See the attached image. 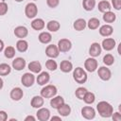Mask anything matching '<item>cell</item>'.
Masks as SVG:
<instances>
[{
  "label": "cell",
  "mask_w": 121,
  "mask_h": 121,
  "mask_svg": "<svg viewBox=\"0 0 121 121\" xmlns=\"http://www.w3.org/2000/svg\"><path fill=\"white\" fill-rule=\"evenodd\" d=\"M99 25H100V22H99V20L97 19V18H91L89 21H88V23H87V26L90 28V29H96L98 26H99Z\"/></svg>",
  "instance_id": "32"
},
{
  "label": "cell",
  "mask_w": 121,
  "mask_h": 121,
  "mask_svg": "<svg viewBox=\"0 0 121 121\" xmlns=\"http://www.w3.org/2000/svg\"><path fill=\"white\" fill-rule=\"evenodd\" d=\"M102 48L105 49L106 51H111L114 48L115 46V41L112 38H106L102 41V44H101Z\"/></svg>",
  "instance_id": "13"
},
{
  "label": "cell",
  "mask_w": 121,
  "mask_h": 121,
  "mask_svg": "<svg viewBox=\"0 0 121 121\" xmlns=\"http://www.w3.org/2000/svg\"><path fill=\"white\" fill-rule=\"evenodd\" d=\"M8 119V114L5 111H0V121H6Z\"/></svg>",
  "instance_id": "43"
},
{
  "label": "cell",
  "mask_w": 121,
  "mask_h": 121,
  "mask_svg": "<svg viewBox=\"0 0 121 121\" xmlns=\"http://www.w3.org/2000/svg\"><path fill=\"white\" fill-rule=\"evenodd\" d=\"M45 66H46V68H47L48 70H50V71H55V70L58 68V64H57V62H56L53 59L47 60L46 62H45Z\"/></svg>",
  "instance_id": "36"
},
{
  "label": "cell",
  "mask_w": 121,
  "mask_h": 121,
  "mask_svg": "<svg viewBox=\"0 0 121 121\" xmlns=\"http://www.w3.org/2000/svg\"><path fill=\"white\" fill-rule=\"evenodd\" d=\"M8 5L6 2H0V15H5L8 12Z\"/></svg>",
  "instance_id": "39"
},
{
  "label": "cell",
  "mask_w": 121,
  "mask_h": 121,
  "mask_svg": "<svg viewBox=\"0 0 121 121\" xmlns=\"http://www.w3.org/2000/svg\"><path fill=\"white\" fill-rule=\"evenodd\" d=\"M43 102H44V101H43V97L42 95H35V96L32 97L30 104H31V106H32L33 108L39 109V108L43 107Z\"/></svg>",
  "instance_id": "18"
},
{
  "label": "cell",
  "mask_w": 121,
  "mask_h": 121,
  "mask_svg": "<svg viewBox=\"0 0 121 121\" xmlns=\"http://www.w3.org/2000/svg\"><path fill=\"white\" fill-rule=\"evenodd\" d=\"M35 81V77L31 73H25L21 78V82L25 87H30Z\"/></svg>",
  "instance_id": "5"
},
{
  "label": "cell",
  "mask_w": 121,
  "mask_h": 121,
  "mask_svg": "<svg viewBox=\"0 0 121 121\" xmlns=\"http://www.w3.org/2000/svg\"><path fill=\"white\" fill-rule=\"evenodd\" d=\"M97 60L95 58H88L84 62V67L88 72H94L97 68Z\"/></svg>",
  "instance_id": "7"
},
{
  "label": "cell",
  "mask_w": 121,
  "mask_h": 121,
  "mask_svg": "<svg viewBox=\"0 0 121 121\" xmlns=\"http://www.w3.org/2000/svg\"><path fill=\"white\" fill-rule=\"evenodd\" d=\"M81 115L86 119H93L95 116V111L93 107L85 106L81 109Z\"/></svg>",
  "instance_id": "10"
},
{
  "label": "cell",
  "mask_w": 121,
  "mask_h": 121,
  "mask_svg": "<svg viewBox=\"0 0 121 121\" xmlns=\"http://www.w3.org/2000/svg\"><path fill=\"white\" fill-rule=\"evenodd\" d=\"M39 41L42 43H48L51 42L52 40V36L49 32H46V31H43V32H41L40 35H39Z\"/></svg>",
  "instance_id": "25"
},
{
  "label": "cell",
  "mask_w": 121,
  "mask_h": 121,
  "mask_svg": "<svg viewBox=\"0 0 121 121\" xmlns=\"http://www.w3.org/2000/svg\"><path fill=\"white\" fill-rule=\"evenodd\" d=\"M4 55L8 59H12L15 56V49H14V47H12V46L6 47L5 51H4Z\"/></svg>",
  "instance_id": "35"
},
{
  "label": "cell",
  "mask_w": 121,
  "mask_h": 121,
  "mask_svg": "<svg viewBox=\"0 0 121 121\" xmlns=\"http://www.w3.org/2000/svg\"><path fill=\"white\" fill-rule=\"evenodd\" d=\"M83 100H84V102L86 104H92L95 100V95L94 93H91V92H88L87 91V93L85 94V95L83 97Z\"/></svg>",
  "instance_id": "33"
},
{
  "label": "cell",
  "mask_w": 121,
  "mask_h": 121,
  "mask_svg": "<svg viewBox=\"0 0 121 121\" xmlns=\"http://www.w3.org/2000/svg\"><path fill=\"white\" fill-rule=\"evenodd\" d=\"M12 67L15 70H17V71L23 70L26 67V60H25V59H23L21 57H18V58L14 59L12 60Z\"/></svg>",
  "instance_id": "14"
},
{
  "label": "cell",
  "mask_w": 121,
  "mask_h": 121,
  "mask_svg": "<svg viewBox=\"0 0 121 121\" xmlns=\"http://www.w3.org/2000/svg\"><path fill=\"white\" fill-rule=\"evenodd\" d=\"M112 31H113V28L110 25H103L99 28V34L101 36H103V37H109V36H111L112 34Z\"/></svg>",
  "instance_id": "17"
},
{
  "label": "cell",
  "mask_w": 121,
  "mask_h": 121,
  "mask_svg": "<svg viewBox=\"0 0 121 121\" xmlns=\"http://www.w3.org/2000/svg\"><path fill=\"white\" fill-rule=\"evenodd\" d=\"M58 90L55 85H46L41 90V95L43 98H50L56 95Z\"/></svg>",
  "instance_id": "3"
},
{
  "label": "cell",
  "mask_w": 121,
  "mask_h": 121,
  "mask_svg": "<svg viewBox=\"0 0 121 121\" xmlns=\"http://www.w3.org/2000/svg\"><path fill=\"white\" fill-rule=\"evenodd\" d=\"M46 3H47L48 7L54 9L60 4V0H46Z\"/></svg>",
  "instance_id": "40"
},
{
  "label": "cell",
  "mask_w": 121,
  "mask_h": 121,
  "mask_svg": "<svg viewBox=\"0 0 121 121\" xmlns=\"http://www.w3.org/2000/svg\"><path fill=\"white\" fill-rule=\"evenodd\" d=\"M98 10L101 11V12H106V11H109L111 10V4L107 1V0H102L98 3Z\"/></svg>",
  "instance_id": "29"
},
{
  "label": "cell",
  "mask_w": 121,
  "mask_h": 121,
  "mask_svg": "<svg viewBox=\"0 0 121 121\" xmlns=\"http://www.w3.org/2000/svg\"><path fill=\"white\" fill-rule=\"evenodd\" d=\"M51 120H52V121H54V120L61 121V118H60V116H53V117H51Z\"/></svg>",
  "instance_id": "45"
},
{
  "label": "cell",
  "mask_w": 121,
  "mask_h": 121,
  "mask_svg": "<svg viewBox=\"0 0 121 121\" xmlns=\"http://www.w3.org/2000/svg\"><path fill=\"white\" fill-rule=\"evenodd\" d=\"M25 13H26L27 18H29V19L34 18L38 13V8H37L36 4L35 3H28L26 6Z\"/></svg>",
  "instance_id": "4"
},
{
  "label": "cell",
  "mask_w": 121,
  "mask_h": 121,
  "mask_svg": "<svg viewBox=\"0 0 121 121\" xmlns=\"http://www.w3.org/2000/svg\"><path fill=\"white\" fill-rule=\"evenodd\" d=\"M60 69L62 72H64V73H69V72L72 71V69H73V64H72L71 61L64 60H62V61L60 62Z\"/></svg>",
  "instance_id": "24"
},
{
  "label": "cell",
  "mask_w": 121,
  "mask_h": 121,
  "mask_svg": "<svg viewBox=\"0 0 121 121\" xmlns=\"http://www.w3.org/2000/svg\"><path fill=\"white\" fill-rule=\"evenodd\" d=\"M4 49V42L2 40H0V52Z\"/></svg>",
  "instance_id": "46"
},
{
  "label": "cell",
  "mask_w": 121,
  "mask_h": 121,
  "mask_svg": "<svg viewBox=\"0 0 121 121\" xmlns=\"http://www.w3.org/2000/svg\"><path fill=\"white\" fill-rule=\"evenodd\" d=\"M28 120H32V121H34V120H35V117L32 116V115H28V116H26V117L25 118V121H28Z\"/></svg>",
  "instance_id": "44"
},
{
  "label": "cell",
  "mask_w": 121,
  "mask_h": 121,
  "mask_svg": "<svg viewBox=\"0 0 121 121\" xmlns=\"http://www.w3.org/2000/svg\"><path fill=\"white\" fill-rule=\"evenodd\" d=\"M34 1H37V0H34Z\"/></svg>",
  "instance_id": "49"
},
{
  "label": "cell",
  "mask_w": 121,
  "mask_h": 121,
  "mask_svg": "<svg viewBox=\"0 0 121 121\" xmlns=\"http://www.w3.org/2000/svg\"><path fill=\"white\" fill-rule=\"evenodd\" d=\"M86 26H87V23H86V21H85L84 19H82V18L77 19V20L74 22V25H73L74 28H75L76 30H78V31L83 30V29L86 27Z\"/></svg>",
  "instance_id": "23"
},
{
  "label": "cell",
  "mask_w": 121,
  "mask_h": 121,
  "mask_svg": "<svg viewBox=\"0 0 121 121\" xmlns=\"http://www.w3.org/2000/svg\"><path fill=\"white\" fill-rule=\"evenodd\" d=\"M16 48L19 52H26L28 48V43L26 40L24 39H20L17 43H16Z\"/></svg>",
  "instance_id": "27"
},
{
  "label": "cell",
  "mask_w": 121,
  "mask_h": 121,
  "mask_svg": "<svg viewBox=\"0 0 121 121\" xmlns=\"http://www.w3.org/2000/svg\"><path fill=\"white\" fill-rule=\"evenodd\" d=\"M112 4L113 8L117 10H119L121 9V0H112Z\"/></svg>",
  "instance_id": "41"
},
{
  "label": "cell",
  "mask_w": 121,
  "mask_h": 121,
  "mask_svg": "<svg viewBox=\"0 0 121 121\" xmlns=\"http://www.w3.org/2000/svg\"><path fill=\"white\" fill-rule=\"evenodd\" d=\"M27 34H28V30L26 26H19L15 27V29H14V35L17 38H20V39L26 38L27 36Z\"/></svg>",
  "instance_id": "16"
},
{
  "label": "cell",
  "mask_w": 121,
  "mask_h": 121,
  "mask_svg": "<svg viewBox=\"0 0 121 121\" xmlns=\"http://www.w3.org/2000/svg\"><path fill=\"white\" fill-rule=\"evenodd\" d=\"M3 85H4V82H3V79L0 78V90L3 88Z\"/></svg>",
  "instance_id": "47"
},
{
  "label": "cell",
  "mask_w": 121,
  "mask_h": 121,
  "mask_svg": "<svg viewBox=\"0 0 121 121\" xmlns=\"http://www.w3.org/2000/svg\"><path fill=\"white\" fill-rule=\"evenodd\" d=\"M115 19H116V15L112 11H111V10L106 11L103 14V20L106 23H112V22L115 21Z\"/></svg>",
  "instance_id": "30"
},
{
  "label": "cell",
  "mask_w": 121,
  "mask_h": 121,
  "mask_svg": "<svg viewBox=\"0 0 121 121\" xmlns=\"http://www.w3.org/2000/svg\"><path fill=\"white\" fill-rule=\"evenodd\" d=\"M45 54L47 57L51 58V59H55L59 56L60 54V51H59V48L57 45L55 44H49L47 45L46 49H45Z\"/></svg>",
  "instance_id": "9"
},
{
  "label": "cell",
  "mask_w": 121,
  "mask_h": 121,
  "mask_svg": "<svg viewBox=\"0 0 121 121\" xmlns=\"http://www.w3.org/2000/svg\"><path fill=\"white\" fill-rule=\"evenodd\" d=\"M15 1H16V2H22L23 0H15Z\"/></svg>",
  "instance_id": "48"
},
{
  "label": "cell",
  "mask_w": 121,
  "mask_h": 121,
  "mask_svg": "<svg viewBox=\"0 0 121 121\" xmlns=\"http://www.w3.org/2000/svg\"><path fill=\"white\" fill-rule=\"evenodd\" d=\"M97 75L102 80H109L111 78V77H112V72L108 67L101 66V67L98 68Z\"/></svg>",
  "instance_id": "8"
},
{
  "label": "cell",
  "mask_w": 121,
  "mask_h": 121,
  "mask_svg": "<svg viewBox=\"0 0 121 121\" xmlns=\"http://www.w3.org/2000/svg\"><path fill=\"white\" fill-rule=\"evenodd\" d=\"M73 78L76 82H78V84H82L85 83L87 80V74L83 70V68L77 67L73 72Z\"/></svg>",
  "instance_id": "2"
},
{
  "label": "cell",
  "mask_w": 121,
  "mask_h": 121,
  "mask_svg": "<svg viewBox=\"0 0 121 121\" xmlns=\"http://www.w3.org/2000/svg\"><path fill=\"white\" fill-rule=\"evenodd\" d=\"M72 47V43L68 39H60L58 43V48L60 52H68Z\"/></svg>",
  "instance_id": "6"
},
{
  "label": "cell",
  "mask_w": 121,
  "mask_h": 121,
  "mask_svg": "<svg viewBox=\"0 0 121 121\" xmlns=\"http://www.w3.org/2000/svg\"><path fill=\"white\" fill-rule=\"evenodd\" d=\"M10 98L12 99V100H15V101H19L22 97H23V95H24V92H23V90L20 88V87H15V88H13L11 91H10Z\"/></svg>",
  "instance_id": "15"
},
{
  "label": "cell",
  "mask_w": 121,
  "mask_h": 121,
  "mask_svg": "<svg viewBox=\"0 0 121 121\" xmlns=\"http://www.w3.org/2000/svg\"><path fill=\"white\" fill-rule=\"evenodd\" d=\"M96 110L98 112V113L100 114V116L102 117H111L112 112H113V108L112 106L107 102V101H100L98 102V104L96 105Z\"/></svg>",
  "instance_id": "1"
},
{
  "label": "cell",
  "mask_w": 121,
  "mask_h": 121,
  "mask_svg": "<svg viewBox=\"0 0 121 121\" xmlns=\"http://www.w3.org/2000/svg\"><path fill=\"white\" fill-rule=\"evenodd\" d=\"M82 6H83V9L87 11L93 10L94 8L95 7V0H83Z\"/></svg>",
  "instance_id": "31"
},
{
  "label": "cell",
  "mask_w": 121,
  "mask_h": 121,
  "mask_svg": "<svg viewBox=\"0 0 121 121\" xmlns=\"http://www.w3.org/2000/svg\"><path fill=\"white\" fill-rule=\"evenodd\" d=\"M112 118L113 120H116V121H120L121 120V113L116 112H112Z\"/></svg>",
  "instance_id": "42"
},
{
  "label": "cell",
  "mask_w": 121,
  "mask_h": 121,
  "mask_svg": "<svg viewBox=\"0 0 121 121\" xmlns=\"http://www.w3.org/2000/svg\"><path fill=\"white\" fill-rule=\"evenodd\" d=\"M57 110H58V112L60 113V115H61V116H68L70 114V112H71L70 106L68 104H65V103L60 105Z\"/></svg>",
  "instance_id": "22"
},
{
  "label": "cell",
  "mask_w": 121,
  "mask_h": 121,
  "mask_svg": "<svg viewBox=\"0 0 121 121\" xmlns=\"http://www.w3.org/2000/svg\"><path fill=\"white\" fill-rule=\"evenodd\" d=\"M87 93V89L84 88V87H78L77 90H76V96L78 98V99H83L85 94Z\"/></svg>",
  "instance_id": "38"
},
{
  "label": "cell",
  "mask_w": 121,
  "mask_h": 121,
  "mask_svg": "<svg viewBox=\"0 0 121 121\" xmlns=\"http://www.w3.org/2000/svg\"><path fill=\"white\" fill-rule=\"evenodd\" d=\"M36 115H37V118L40 121H47L50 118V112H49L48 109L41 107V108H39Z\"/></svg>",
  "instance_id": "11"
},
{
  "label": "cell",
  "mask_w": 121,
  "mask_h": 121,
  "mask_svg": "<svg viewBox=\"0 0 121 121\" xmlns=\"http://www.w3.org/2000/svg\"><path fill=\"white\" fill-rule=\"evenodd\" d=\"M101 45L98 43H93L89 48V54L93 57V58H95V57H98L100 54H101Z\"/></svg>",
  "instance_id": "12"
},
{
  "label": "cell",
  "mask_w": 121,
  "mask_h": 121,
  "mask_svg": "<svg viewBox=\"0 0 121 121\" xmlns=\"http://www.w3.org/2000/svg\"><path fill=\"white\" fill-rule=\"evenodd\" d=\"M44 21L41 18H36L31 22V27L35 30H42L44 27Z\"/></svg>",
  "instance_id": "20"
},
{
  "label": "cell",
  "mask_w": 121,
  "mask_h": 121,
  "mask_svg": "<svg viewBox=\"0 0 121 121\" xmlns=\"http://www.w3.org/2000/svg\"><path fill=\"white\" fill-rule=\"evenodd\" d=\"M11 68L7 63H1L0 64V76H7L10 73Z\"/></svg>",
  "instance_id": "34"
},
{
  "label": "cell",
  "mask_w": 121,
  "mask_h": 121,
  "mask_svg": "<svg viewBox=\"0 0 121 121\" xmlns=\"http://www.w3.org/2000/svg\"><path fill=\"white\" fill-rule=\"evenodd\" d=\"M50 79V76L47 72H42L37 77V83L39 85H45Z\"/></svg>",
  "instance_id": "19"
},
{
  "label": "cell",
  "mask_w": 121,
  "mask_h": 121,
  "mask_svg": "<svg viewBox=\"0 0 121 121\" xmlns=\"http://www.w3.org/2000/svg\"><path fill=\"white\" fill-rule=\"evenodd\" d=\"M103 62L107 66H110V65L113 64V62H114V57L112 54H106L104 56V58H103Z\"/></svg>",
  "instance_id": "37"
},
{
  "label": "cell",
  "mask_w": 121,
  "mask_h": 121,
  "mask_svg": "<svg viewBox=\"0 0 121 121\" xmlns=\"http://www.w3.org/2000/svg\"><path fill=\"white\" fill-rule=\"evenodd\" d=\"M28 69L32 73H40L42 70V65L38 60H34L28 63Z\"/></svg>",
  "instance_id": "26"
},
{
  "label": "cell",
  "mask_w": 121,
  "mask_h": 121,
  "mask_svg": "<svg viewBox=\"0 0 121 121\" xmlns=\"http://www.w3.org/2000/svg\"><path fill=\"white\" fill-rule=\"evenodd\" d=\"M64 103V99L62 96L58 95V96H53V98H51L50 100V105L52 108L54 109H58L60 105H62Z\"/></svg>",
  "instance_id": "21"
},
{
  "label": "cell",
  "mask_w": 121,
  "mask_h": 121,
  "mask_svg": "<svg viewBox=\"0 0 121 121\" xmlns=\"http://www.w3.org/2000/svg\"><path fill=\"white\" fill-rule=\"evenodd\" d=\"M46 27H47V29H48L49 31H51V32H56V31H58V30L60 29V23H59L58 21L52 20V21H49V22L47 23Z\"/></svg>",
  "instance_id": "28"
}]
</instances>
